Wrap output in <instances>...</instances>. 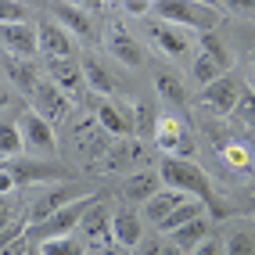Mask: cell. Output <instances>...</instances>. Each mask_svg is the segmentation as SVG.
I'll return each mask as SVG.
<instances>
[{
  "label": "cell",
  "mask_w": 255,
  "mask_h": 255,
  "mask_svg": "<svg viewBox=\"0 0 255 255\" xmlns=\"http://www.w3.org/2000/svg\"><path fill=\"white\" fill-rule=\"evenodd\" d=\"M50 18H54L69 36H79V40H90L94 36V14L87 11V4H50Z\"/></svg>",
  "instance_id": "12"
},
{
  "label": "cell",
  "mask_w": 255,
  "mask_h": 255,
  "mask_svg": "<svg viewBox=\"0 0 255 255\" xmlns=\"http://www.w3.org/2000/svg\"><path fill=\"white\" fill-rule=\"evenodd\" d=\"M112 234L119 248H140L144 245V223L133 209H119L112 219Z\"/></svg>",
  "instance_id": "16"
},
{
  "label": "cell",
  "mask_w": 255,
  "mask_h": 255,
  "mask_svg": "<svg viewBox=\"0 0 255 255\" xmlns=\"http://www.w3.org/2000/svg\"><path fill=\"white\" fill-rule=\"evenodd\" d=\"M219 155H223V165L237 169V173L252 165V147L237 144V140H223V144H219Z\"/></svg>",
  "instance_id": "29"
},
{
  "label": "cell",
  "mask_w": 255,
  "mask_h": 255,
  "mask_svg": "<svg viewBox=\"0 0 255 255\" xmlns=\"http://www.w3.org/2000/svg\"><path fill=\"white\" fill-rule=\"evenodd\" d=\"M0 47L7 50V58L29 61L40 50V29L36 22H22V25H0Z\"/></svg>",
  "instance_id": "9"
},
{
  "label": "cell",
  "mask_w": 255,
  "mask_h": 255,
  "mask_svg": "<svg viewBox=\"0 0 255 255\" xmlns=\"http://www.w3.org/2000/svg\"><path fill=\"white\" fill-rule=\"evenodd\" d=\"M18 151H25V140H22L18 123H7V119H0V155H4V158H14Z\"/></svg>",
  "instance_id": "28"
},
{
  "label": "cell",
  "mask_w": 255,
  "mask_h": 255,
  "mask_svg": "<svg viewBox=\"0 0 255 255\" xmlns=\"http://www.w3.org/2000/svg\"><path fill=\"white\" fill-rule=\"evenodd\" d=\"M18 187H22V183H18V176H14L7 165H0V198H11L14 191H18Z\"/></svg>",
  "instance_id": "34"
},
{
  "label": "cell",
  "mask_w": 255,
  "mask_h": 255,
  "mask_svg": "<svg viewBox=\"0 0 255 255\" xmlns=\"http://www.w3.org/2000/svg\"><path fill=\"white\" fill-rule=\"evenodd\" d=\"M252 94H255V50H252V87H248Z\"/></svg>",
  "instance_id": "40"
},
{
  "label": "cell",
  "mask_w": 255,
  "mask_h": 255,
  "mask_svg": "<svg viewBox=\"0 0 255 255\" xmlns=\"http://www.w3.org/2000/svg\"><path fill=\"white\" fill-rule=\"evenodd\" d=\"M40 255H87V241L79 234H65V237H50V241L36 245Z\"/></svg>",
  "instance_id": "25"
},
{
  "label": "cell",
  "mask_w": 255,
  "mask_h": 255,
  "mask_svg": "<svg viewBox=\"0 0 255 255\" xmlns=\"http://www.w3.org/2000/svg\"><path fill=\"white\" fill-rule=\"evenodd\" d=\"M29 4H18V0H0V25H22L29 22Z\"/></svg>",
  "instance_id": "32"
},
{
  "label": "cell",
  "mask_w": 255,
  "mask_h": 255,
  "mask_svg": "<svg viewBox=\"0 0 255 255\" xmlns=\"http://www.w3.org/2000/svg\"><path fill=\"white\" fill-rule=\"evenodd\" d=\"M158 22L176 25V29H194V32H216V25L223 22V11L216 4H187V0H169V4H155Z\"/></svg>",
  "instance_id": "2"
},
{
  "label": "cell",
  "mask_w": 255,
  "mask_h": 255,
  "mask_svg": "<svg viewBox=\"0 0 255 255\" xmlns=\"http://www.w3.org/2000/svg\"><path fill=\"white\" fill-rule=\"evenodd\" d=\"M227 255H255V230L237 227L227 234Z\"/></svg>",
  "instance_id": "30"
},
{
  "label": "cell",
  "mask_w": 255,
  "mask_h": 255,
  "mask_svg": "<svg viewBox=\"0 0 255 255\" xmlns=\"http://www.w3.org/2000/svg\"><path fill=\"white\" fill-rule=\"evenodd\" d=\"M97 123L108 137H129L133 133V112L129 105H115V101H101L97 105Z\"/></svg>",
  "instance_id": "15"
},
{
  "label": "cell",
  "mask_w": 255,
  "mask_h": 255,
  "mask_svg": "<svg viewBox=\"0 0 255 255\" xmlns=\"http://www.w3.org/2000/svg\"><path fill=\"white\" fill-rule=\"evenodd\" d=\"M198 50H205V54L212 58V61H219V65H223V69L230 72V50H227V43L223 40H219L216 36V32H205V36H198Z\"/></svg>",
  "instance_id": "31"
},
{
  "label": "cell",
  "mask_w": 255,
  "mask_h": 255,
  "mask_svg": "<svg viewBox=\"0 0 255 255\" xmlns=\"http://www.w3.org/2000/svg\"><path fill=\"white\" fill-rule=\"evenodd\" d=\"M47 72H50V83L69 97V94H79L87 76H83V65L79 61H47Z\"/></svg>",
  "instance_id": "17"
},
{
  "label": "cell",
  "mask_w": 255,
  "mask_h": 255,
  "mask_svg": "<svg viewBox=\"0 0 255 255\" xmlns=\"http://www.w3.org/2000/svg\"><path fill=\"white\" fill-rule=\"evenodd\" d=\"M234 115L241 119V126H245V129L255 133V94H252V90H245V97H241V105H237Z\"/></svg>",
  "instance_id": "33"
},
{
  "label": "cell",
  "mask_w": 255,
  "mask_h": 255,
  "mask_svg": "<svg viewBox=\"0 0 255 255\" xmlns=\"http://www.w3.org/2000/svg\"><path fill=\"white\" fill-rule=\"evenodd\" d=\"M40 29V50L47 54V61H76V36H69L54 18L36 22Z\"/></svg>",
  "instance_id": "11"
},
{
  "label": "cell",
  "mask_w": 255,
  "mask_h": 255,
  "mask_svg": "<svg viewBox=\"0 0 255 255\" xmlns=\"http://www.w3.org/2000/svg\"><path fill=\"white\" fill-rule=\"evenodd\" d=\"M183 201H187V194H180V191H169V187H162V191L155 194V198H151L147 201V205H144V219H147V223H155V227H162L165 223V219L169 216H173L180 205H183Z\"/></svg>",
  "instance_id": "18"
},
{
  "label": "cell",
  "mask_w": 255,
  "mask_h": 255,
  "mask_svg": "<svg viewBox=\"0 0 255 255\" xmlns=\"http://www.w3.org/2000/svg\"><path fill=\"white\" fill-rule=\"evenodd\" d=\"M97 194H87V198H79V201H72V205H65L61 212H54L50 219H43V223H36V227H29V241H50V237H65V234H76L79 230V223H83V216H87L94 205H97Z\"/></svg>",
  "instance_id": "3"
},
{
  "label": "cell",
  "mask_w": 255,
  "mask_h": 255,
  "mask_svg": "<svg viewBox=\"0 0 255 255\" xmlns=\"http://www.w3.org/2000/svg\"><path fill=\"white\" fill-rule=\"evenodd\" d=\"M147 40H151V47L158 50V54H165V58H183L187 50H191V36H187V29H176V25H165V22H158V18H151L147 22Z\"/></svg>",
  "instance_id": "10"
},
{
  "label": "cell",
  "mask_w": 255,
  "mask_h": 255,
  "mask_svg": "<svg viewBox=\"0 0 255 255\" xmlns=\"http://www.w3.org/2000/svg\"><path fill=\"white\" fill-rule=\"evenodd\" d=\"M158 191H162V176L158 173H147V169H137V173L126 180V187H123V194L129 201H140V205H147Z\"/></svg>",
  "instance_id": "19"
},
{
  "label": "cell",
  "mask_w": 255,
  "mask_h": 255,
  "mask_svg": "<svg viewBox=\"0 0 255 255\" xmlns=\"http://www.w3.org/2000/svg\"><path fill=\"white\" fill-rule=\"evenodd\" d=\"M11 101H14V87H11L7 79H0V112H4Z\"/></svg>",
  "instance_id": "36"
},
{
  "label": "cell",
  "mask_w": 255,
  "mask_h": 255,
  "mask_svg": "<svg viewBox=\"0 0 255 255\" xmlns=\"http://www.w3.org/2000/svg\"><path fill=\"white\" fill-rule=\"evenodd\" d=\"M7 169L14 176H18V183H29V180H65L54 165H47V162H25V165H18V162H7Z\"/></svg>",
  "instance_id": "26"
},
{
  "label": "cell",
  "mask_w": 255,
  "mask_h": 255,
  "mask_svg": "<svg viewBox=\"0 0 255 255\" xmlns=\"http://www.w3.org/2000/svg\"><path fill=\"white\" fill-rule=\"evenodd\" d=\"M32 112L54 126L58 119H65V112H69V97H65L54 83H40V90L32 94Z\"/></svg>",
  "instance_id": "14"
},
{
  "label": "cell",
  "mask_w": 255,
  "mask_h": 255,
  "mask_svg": "<svg viewBox=\"0 0 255 255\" xmlns=\"http://www.w3.org/2000/svg\"><path fill=\"white\" fill-rule=\"evenodd\" d=\"M101 255H129V252H126V248H119V245H115V248H108V252H101Z\"/></svg>",
  "instance_id": "39"
},
{
  "label": "cell",
  "mask_w": 255,
  "mask_h": 255,
  "mask_svg": "<svg viewBox=\"0 0 255 255\" xmlns=\"http://www.w3.org/2000/svg\"><path fill=\"white\" fill-rule=\"evenodd\" d=\"M25 255H40V252H36V248H29V252H25Z\"/></svg>",
  "instance_id": "41"
},
{
  "label": "cell",
  "mask_w": 255,
  "mask_h": 255,
  "mask_svg": "<svg viewBox=\"0 0 255 255\" xmlns=\"http://www.w3.org/2000/svg\"><path fill=\"white\" fill-rule=\"evenodd\" d=\"M4 69H7V76H11V87L14 90H22V94H36L40 90V79H36V69H32V65L29 61H18V58H7V65H4Z\"/></svg>",
  "instance_id": "23"
},
{
  "label": "cell",
  "mask_w": 255,
  "mask_h": 255,
  "mask_svg": "<svg viewBox=\"0 0 255 255\" xmlns=\"http://www.w3.org/2000/svg\"><path fill=\"white\" fill-rule=\"evenodd\" d=\"M79 198H87V194H79L76 183H50L47 191H40V198L32 201V209H29V227H36V223H43V219H50L54 212H61L65 205H72V201H79Z\"/></svg>",
  "instance_id": "6"
},
{
  "label": "cell",
  "mask_w": 255,
  "mask_h": 255,
  "mask_svg": "<svg viewBox=\"0 0 255 255\" xmlns=\"http://www.w3.org/2000/svg\"><path fill=\"white\" fill-rule=\"evenodd\" d=\"M209 230H212V216H201V219H194V223L180 227L176 234H169V241H173L176 248H183L187 255H191L198 245H205V241H209Z\"/></svg>",
  "instance_id": "20"
},
{
  "label": "cell",
  "mask_w": 255,
  "mask_h": 255,
  "mask_svg": "<svg viewBox=\"0 0 255 255\" xmlns=\"http://www.w3.org/2000/svg\"><path fill=\"white\" fill-rule=\"evenodd\" d=\"M83 76H87V87L97 90V94H112V87H115V83H112V72H108L97 58H87V61H83Z\"/></svg>",
  "instance_id": "27"
},
{
  "label": "cell",
  "mask_w": 255,
  "mask_h": 255,
  "mask_svg": "<svg viewBox=\"0 0 255 255\" xmlns=\"http://www.w3.org/2000/svg\"><path fill=\"white\" fill-rule=\"evenodd\" d=\"M155 94L165 101L169 108H183L187 105V87L176 72H158L155 76Z\"/></svg>",
  "instance_id": "21"
},
{
  "label": "cell",
  "mask_w": 255,
  "mask_h": 255,
  "mask_svg": "<svg viewBox=\"0 0 255 255\" xmlns=\"http://www.w3.org/2000/svg\"><path fill=\"white\" fill-rule=\"evenodd\" d=\"M158 255H187V252H183V248H176V245H173V241L165 237V241H162V252H158Z\"/></svg>",
  "instance_id": "38"
},
{
  "label": "cell",
  "mask_w": 255,
  "mask_h": 255,
  "mask_svg": "<svg viewBox=\"0 0 255 255\" xmlns=\"http://www.w3.org/2000/svg\"><path fill=\"white\" fill-rule=\"evenodd\" d=\"M245 83L237 79V76H223V79H216L212 87H205V90H198V105H205L209 112H216V115H234L237 112V105H241V97H245Z\"/></svg>",
  "instance_id": "5"
},
{
  "label": "cell",
  "mask_w": 255,
  "mask_h": 255,
  "mask_svg": "<svg viewBox=\"0 0 255 255\" xmlns=\"http://www.w3.org/2000/svg\"><path fill=\"white\" fill-rule=\"evenodd\" d=\"M158 176H162V187L180 191V194H187V198L201 201V205L209 209V216H216V219L227 216V209L219 205V198H216V191H212V180L201 173V165H198L194 158H162Z\"/></svg>",
  "instance_id": "1"
},
{
  "label": "cell",
  "mask_w": 255,
  "mask_h": 255,
  "mask_svg": "<svg viewBox=\"0 0 255 255\" xmlns=\"http://www.w3.org/2000/svg\"><path fill=\"white\" fill-rule=\"evenodd\" d=\"M191 76H194V87H198V90H205V87H212L216 79H223L227 69H223L219 61H212L205 50H198L194 61H191Z\"/></svg>",
  "instance_id": "22"
},
{
  "label": "cell",
  "mask_w": 255,
  "mask_h": 255,
  "mask_svg": "<svg viewBox=\"0 0 255 255\" xmlns=\"http://www.w3.org/2000/svg\"><path fill=\"white\" fill-rule=\"evenodd\" d=\"M191 255H219V245H216L212 237H209V241H205V245H198V248H194Z\"/></svg>",
  "instance_id": "37"
},
{
  "label": "cell",
  "mask_w": 255,
  "mask_h": 255,
  "mask_svg": "<svg viewBox=\"0 0 255 255\" xmlns=\"http://www.w3.org/2000/svg\"><path fill=\"white\" fill-rule=\"evenodd\" d=\"M112 219L115 212L105 205V201H97V205L83 216V223H79V237L87 241V248H115V234H112Z\"/></svg>",
  "instance_id": "7"
},
{
  "label": "cell",
  "mask_w": 255,
  "mask_h": 255,
  "mask_svg": "<svg viewBox=\"0 0 255 255\" xmlns=\"http://www.w3.org/2000/svg\"><path fill=\"white\" fill-rule=\"evenodd\" d=\"M123 11H126V14H137V18H144V14L155 11V4H147V0H126Z\"/></svg>",
  "instance_id": "35"
},
{
  "label": "cell",
  "mask_w": 255,
  "mask_h": 255,
  "mask_svg": "<svg viewBox=\"0 0 255 255\" xmlns=\"http://www.w3.org/2000/svg\"><path fill=\"white\" fill-rule=\"evenodd\" d=\"M18 129H22V140H25V151H32V155H54L58 151V140H54V126L47 123V119H40L36 112H25L18 119Z\"/></svg>",
  "instance_id": "8"
},
{
  "label": "cell",
  "mask_w": 255,
  "mask_h": 255,
  "mask_svg": "<svg viewBox=\"0 0 255 255\" xmlns=\"http://www.w3.org/2000/svg\"><path fill=\"white\" fill-rule=\"evenodd\" d=\"M151 137L162 147V158H194V133L176 115H155Z\"/></svg>",
  "instance_id": "4"
},
{
  "label": "cell",
  "mask_w": 255,
  "mask_h": 255,
  "mask_svg": "<svg viewBox=\"0 0 255 255\" xmlns=\"http://www.w3.org/2000/svg\"><path fill=\"white\" fill-rule=\"evenodd\" d=\"M105 47L112 50V54L123 61V65H129V69H137V65H144V50H140V43L126 32V25H108V32H105Z\"/></svg>",
  "instance_id": "13"
},
{
  "label": "cell",
  "mask_w": 255,
  "mask_h": 255,
  "mask_svg": "<svg viewBox=\"0 0 255 255\" xmlns=\"http://www.w3.org/2000/svg\"><path fill=\"white\" fill-rule=\"evenodd\" d=\"M205 212H209V209H205V205H201V201H194V198H187V201H183V205H180V209H176L173 216H169V219H165V223H162L158 230H162V234L169 237V234H176L180 227H187V223H194V219H201V216H205Z\"/></svg>",
  "instance_id": "24"
}]
</instances>
